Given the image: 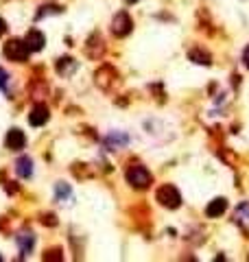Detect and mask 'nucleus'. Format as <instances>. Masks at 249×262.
<instances>
[{
	"mask_svg": "<svg viewBox=\"0 0 249 262\" xmlns=\"http://www.w3.org/2000/svg\"><path fill=\"white\" fill-rule=\"evenodd\" d=\"M127 181L134 188L144 190V188H149V183H151V173L144 166H140V164H136V166H131L127 170Z\"/></svg>",
	"mask_w": 249,
	"mask_h": 262,
	"instance_id": "f257e3e1",
	"label": "nucleus"
},
{
	"mask_svg": "<svg viewBox=\"0 0 249 262\" xmlns=\"http://www.w3.org/2000/svg\"><path fill=\"white\" fill-rule=\"evenodd\" d=\"M157 201L162 203V206H166V208H179V203H181V194H179V190H177L175 186H162L160 190H157Z\"/></svg>",
	"mask_w": 249,
	"mask_h": 262,
	"instance_id": "f03ea898",
	"label": "nucleus"
},
{
	"mask_svg": "<svg viewBox=\"0 0 249 262\" xmlns=\"http://www.w3.org/2000/svg\"><path fill=\"white\" fill-rule=\"evenodd\" d=\"M31 48L26 46V42H20V39H11V42L5 44V55L13 59V61H24L29 57Z\"/></svg>",
	"mask_w": 249,
	"mask_h": 262,
	"instance_id": "7ed1b4c3",
	"label": "nucleus"
},
{
	"mask_svg": "<svg viewBox=\"0 0 249 262\" xmlns=\"http://www.w3.org/2000/svg\"><path fill=\"white\" fill-rule=\"evenodd\" d=\"M131 26H134L131 24V18L125 11H120V13H116L114 22H111V31H114L118 37H125V35H129Z\"/></svg>",
	"mask_w": 249,
	"mask_h": 262,
	"instance_id": "20e7f679",
	"label": "nucleus"
},
{
	"mask_svg": "<svg viewBox=\"0 0 249 262\" xmlns=\"http://www.w3.org/2000/svg\"><path fill=\"white\" fill-rule=\"evenodd\" d=\"M26 46L31 48V52H37V50H42L44 48V44H46V37H44V33L42 31H37V29H31L29 33H26Z\"/></svg>",
	"mask_w": 249,
	"mask_h": 262,
	"instance_id": "39448f33",
	"label": "nucleus"
},
{
	"mask_svg": "<svg viewBox=\"0 0 249 262\" xmlns=\"http://www.w3.org/2000/svg\"><path fill=\"white\" fill-rule=\"evenodd\" d=\"M24 144H26V136H24V131H20V129H11L9 134H7V147H9L11 151H20V149H24Z\"/></svg>",
	"mask_w": 249,
	"mask_h": 262,
	"instance_id": "423d86ee",
	"label": "nucleus"
},
{
	"mask_svg": "<svg viewBox=\"0 0 249 262\" xmlns=\"http://www.w3.org/2000/svg\"><path fill=\"white\" fill-rule=\"evenodd\" d=\"M46 120H48V107H46V105H35L33 111L29 114V122L33 127H42Z\"/></svg>",
	"mask_w": 249,
	"mask_h": 262,
	"instance_id": "0eeeda50",
	"label": "nucleus"
},
{
	"mask_svg": "<svg viewBox=\"0 0 249 262\" xmlns=\"http://www.w3.org/2000/svg\"><path fill=\"white\" fill-rule=\"evenodd\" d=\"M225 210H227V201L223 199V196H219V199L210 201V206L206 208V214L210 216V219H216V216H221Z\"/></svg>",
	"mask_w": 249,
	"mask_h": 262,
	"instance_id": "6e6552de",
	"label": "nucleus"
},
{
	"mask_svg": "<svg viewBox=\"0 0 249 262\" xmlns=\"http://www.w3.org/2000/svg\"><path fill=\"white\" fill-rule=\"evenodd\" d=\"M33 245H35V238H33L31 232H22L18 236V247H20V253L22 255H29Z\"/></svg>",
	"mask_w": 249,
	"mask_h": 262,
	"instance_id": "1a4fd4ad",
	"label": "nucleus"
},
{
	"mask_svg": "<svg viewBox=\"0 0 249 262\" xmlns=\"http://www.w3.org/2000/svg\"><path fill=\"white\" fill-rule=\"evenodd\" d=\"M234 219H236V223H238V225L249 227V203H247V201H245V203H240V206L236 208Z\"/></svg>",
	"mask_w": 249,
	"mask_h": 262,
	"instance_id": "9d476101",
	"label": "nucleus"
},
{
	"mask_svg": "<svg viewBox=\"0 0 249 262\" xmlns=\"http://www.w3.org/2000/svg\"><path fill=\"white\" fill-rule=\"evenodd\" d=\"M16 170L20 177H31L33 175V162L31 157H20V160L16 162Z\"/></svg>",
	"mask_w": 249,
	"mask_h": 262,
	"instance_id": "9b49d317",
	"label": "nucleus"
},
{
	"mask_svg": "<svg viewBox=\"0 0 249 262\" xmlns=\"http://www.w3.org/2000/svg\"><path fill=\"white\" fill-rule=\"evenodd\" d=\"M77 68V61L75 59H70V57H66V59H59V63H57V70H59V75H70L72 70Z\"/></svg>",
	"mask_w": 249,
	"mask_h": 262,
	"instance_id": "f8f14e48",
	"label": "nucleus"
},
{
	"mask_svg": "<svg viewBox=\"0 0 249 262\" xmlns=\"http://www.w3.org/2000/svg\"><path fill=\"white\" fill-rule=\"evenodd\" d=\"M190 59H193L195 63H203V66L210 63V55H206V52H197V50H193V52H190Z\"/></svg>",
	"mask_w": 249,
	"mask_h": 262,
	"instance_id": "ddd939ff",
	"label": "nucleus"
},
{
	"mask_svg": "<svg viewBox=\"0 0 249 262\" xmlns=\"http://www.w3.org/2000/svg\"><path fill=\"white\" fill-rule=\"evenodd\" d=\"M68 194H70V188L66 186V183H57V201H61L64 196H68Z\"/></svg>",
	"mask_w": 249,
	"mask_h": 262,
	"instance_id": "4468645a",
	"label": "nucleus"
},
{
	"mask_svg": "<svg viewBox=\"0 0 249 262\" xmlns=\"http://www.w3.org/2000/svg\"><path fill=\"white\" fill-rule=\"evenodd\" d=\"M46 13H59V7L50 5V7H42V11H39V18H44Z\"/></svg>",
	"mask_w": 249,
	"mask_h": 262,
	"instance_id": "2eb2a0df",
	"label": "nucleus"
},
{
	"mask_svg": "<svg viewBox=\"0 0 249 262\" xmlns=\"http://www.w3.org/2000/svg\"><path fill=\"white\" fill-rule=\"evenodd\" d=\"M7 79H9V75L0 68V88H3V90H7Z\"/></svg>",
	"mask_w": 249,
	"mask_h": 262,
	"instance_id": "dca6fc26",
	"label": "nucleus"
},
{
	"mask_svg": "<svg viewBox=\"0 0 249 262\" xmlns=\"http://www.w3.org/2000/svg\"><path fill=\"white\" fill-rule=\"evenodd\" d=\"M242 61H245V66L249 68V46L245 48V52H242Z\"/></svg>",
	"mask_w": 249,
	"mask_h": 262,
	"instance_id": "f3484780",
	"label": "nucleus"
},
{
	"mask_svg": "<svg viewBox=\"0 0 249 262\" xmlns=\"http://www.w3.org/2000/svg\"><path fill=\"white\" fill-rule=\"evenodd\" d=\"M7 31V24H5V20L3 18H0V35H3V33Z\"/></svg>",
	"mask_w": 249,
	"mask_h": 262,
	"instance_id": "a211bd4d",
	"label": "nucleus"
},
{
	"mask_svg": "<svg viewBox=\"0 0 249 262\" xmlns=\"http://www.w3.org/2000/svg\"><path fill=\"white\" fill-rule=\"evenodd\" d=\"M127 3H138V0H127Z\"/></svg>",
	"mask_w": 249,
	"mask_h": 262,
	"instance_id": "6ab92c4d",
	"label": "nucleus"
},
{
	"mask_svg": "<svg viewBox=\"0 0 249 262\" xmlns=\"http://www.w3.org/2000/svg\"><path fill=\"white\" fill-rule=\"evenodd\" d=\"M0 260H3V258H0Z\"/></svg>",
	"mask_w": 249,
	"mask_h": 262,
	"instance_id": "aec40b11",
	"label": "nucleus"
}]
</instances>
